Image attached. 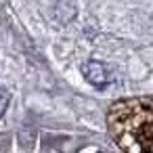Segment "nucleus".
Instances as JSON below:
<instances>
[{"label":"nucleus","mask_w":153,"mask_h":153,"mask_svg":"<svg viewBox=\"0 0 153 153\" xmlns=\"http://www.w3.org/2000/svg\"><path fill=\"white\" fill-rule=\"evenodd\" d=\"M107 126L124 151H153V97L126 99L111 105Z\"/></svg>","instance_id":"obj_1"},{"label":"nucleus","mask_w":153,"mask_h":153,"mask_svg":"<svg viewBox=\"0 0 153 153\" xmlns=\"http://www.w3.org/2000/svg\"><path fill=\"white\" fill-rule=\"evenodd\" d=\"M82 74H84V78L94 88H107L109 84H113L117 80L115 71L107 63H101V61H88V63H84L82 65Z\"/></svg>","instance_id":"obj_2"},{"label":"nucleus","mask_w":153,"mask_h":153,"mask_svg":"<svg viewBox=\"0 0 153 153\" xmlns=\"http://www.w3.org/2000/svg\"><path fill=\"white\" fill-rule=\"evenodd\" d=\"M9 103H11V92L4 86H0V117H2L4 111L9 109Z\"/></svg>","instance_id":"obj_3"}]
</instances>
